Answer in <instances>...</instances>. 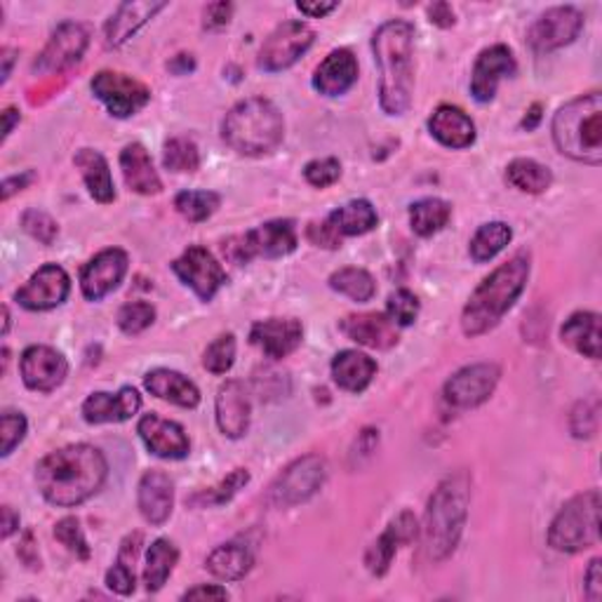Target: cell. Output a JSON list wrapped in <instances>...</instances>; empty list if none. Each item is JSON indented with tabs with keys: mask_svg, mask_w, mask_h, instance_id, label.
<instances>
[{
	"mask_svg": "<svg viewBox=\"0 0 602 602\" xmlns=\"http://www.w3.org/2000/svg\"><path fill=\"white\" fill-rule=\"evenodd\" d=\"M229 591L221 586H195L184 593V600H227Z\"/></svg>",
	"mask_w": 602,
	"mask_h": 602,
	"instance_id": "680465c9",
	"label": "cell"
},
{
	"mask_svg": "<svg viewBox=\"0 0 602 602\" xmlns=\"http://www.w3.org/2000/svg\"><path fill=\"white\" fill-rule=\"evenodd\" d=\"M92 92L116 118H130L137 111H142L149 100L151 90L142 80L118 72H100L92 78Z\"/></svg>",
	"mask_w": 602,
	"mask_h": 602,
	"instance_id": "8fae6325",
	"label": "cell"
},
{
	"mask_svg": "<svg viewBox=\"0 0 602 602\" xmlns=\"http://www.w3.org/2000/svg\"><path fill=\"white\" fill-rule=\"evenodd\" d=\"M342 332L348 340L368 348H394L398 344V328L384 313H360L342 320Z\"/></svg>",
	"mask_w": 602,
	"mask_h": 602,
	"instance_id": "4316f807",
	"label": "cell"
},
{
	"mask_svg": "<svg viewBox=\"0 0 602 602\" xmlns=\"http://www.w3.org/2000/svg\"><path fill=\"white\" fill-rule=\"evenodd\" d=\"M417 517L410 511H402L398 517L388 523V527L384 529V535L376 539L368 553H366V565L368 569L374 574V577H384L390 567V560H394L396 551L400 549L402 543H410L417 539Z\"/></svg>",
	"mask_w": 602,
	"mask_h": 602,
	"instance_id": "ffe728a7",
	"label": "cell"
},
{
	"mask_svg": "<svg viewBox=\"0 0 602 602\" xmlns=\"http://www.w3.org/2000/svg\"><path fill=\"white\" fill-rule=\"evenodd\" d=\"M139 408H142V398L132 386H125L116 396L92 394L82 405V417L88 424H118L132 419Z\"/></svg>",
	"mask_w": 602,
	"mask_h": 602,
	"instance_id": "cb8c5ba5",
	"label": "cell"
},
{
	"mask_svg": "<svg viewBox=\"0 0 602 602\" xmlns=\"http://www.w3.org/2000/svg\"><path fill=\"white\" fill-rule=\"evenodd\" d=\"M76 167L82 172V179H86V187L90 191L92 198L97 203H114L116 201V189H114V179H111V170L108 163L102 156L100 151L92 149H80L74 158Z\"/></svg>",
	"mask_w": 602,
	"mask_h": 602,
	"instance_id": "836d02e7",
	"label": "cell"
},
{
	"mask_svg": "<svg viewBox=\"0 0 602 602\" xmlns=\"http://www.w3.org/2000/svg\"><path fill=\"white\" fill-rule=\"evenodd\" d=\"M328 478V464L323 457L309 454L290 464L271 485L269 501L278 509H290L309 501Z\"/></svg>",
	"mask_w": 602,
	"mask_h": 602,
	"instance_id": "ba28073f",
	"label": "cell"
},
{
	"mask_svg": "<svg viewBox=\"0 0 602 602\" xmlns=\"http://www.w3.org/2000/svg\"><path fill=\"white\" fill-rule=\"evenodd\" d=\"M527 278V252H517L507 264H501L495 273H489L481 287L471 294L466 309L461 313V330H464L466 337H481V334L495 330L523 294Z\"/></svg>",
	"mask_w": 602,
	"mask_h": 602,
	"instance_id": "277c9868",
	"label": "cell"
},
{
	"mask_svg": "<svg viewBox=\"0 0 602 602\" xmlns=\"http://www.w3.org/2000/svg\"><path fill=\"white\" fill-rule=\"evenodd\" d=\"M221 137L241 156H266L283 142L285 120L273 102L249 97L238 102L223 118Z\"/></svg>",
	"mask_w": 602,
	"mask_h": 602,
	"instance_id": "5b68a950",
	"label": "cell"
},
{
	"mask_svg": "<svg viewBox=\"0 0 602 602\" xmlns=\"http://www.w3.org/2000/svg\"><path fill=\"white\" fill-rule=\"evenodd\" d=\"M238 245H229V255L235 261H249L252 257L278 259L297 249V229L292 219H276L266 221L261 227L247 231L243 238H238Z\"/></svg>",
	"mask_w": 602,
	"mask_h": 602,
	"instance_id": "9c48e42d",
	"label": "cell"
},
{
	"mask_svg": "<svg viewBox=\"0 0 602 602\" xmlns=\"http://www.w3.org/2000/svg\"><path fill=\"white\" fill-rule=\"evenodd\" d=\"M313 40L316 34L306 22H283L261 46L259 66L269 74L285 72L313 46Z\"/></svg>",
	"mask_w": 602,
	"mask_h": 602,
	"instance_id": "30bf717a",
	"label": "cell"
},
{
	"mask_svg": "<svg viewBox=\"0 0 602 602\" xmlns=\"http://www.w3.org/2000/svg\"><path fill=\"white\" fill-rule=\"evenodd\" d=\"M163 8L165 3H149V0H144V3H123L106 22V29H104L106 46L108 48L123 46L125 40L132 38Z\"/></svg>",
	"mask_w": 602,
	"mask_h": 602,
	"instance_id": "f546056e",
	"label": "cell"
},
{
	"mask_svg": "<svg viewBox=\"0 0 602 602\" xmlns=\"http://www.w3.org/2000/svg\"><path fill=\"white\" fill-rule=\"evenodd\" d=\"M501 370L495 362H478L459 370L450 382L445 384V402L452 405L454 410H471L483 405L489 396L495 394L499 384Z\"/></svg>",
	"mask_w": 602,
	"mask_h": 602,
	"instance_id": "7c38bea8",
	"label": "cell"
},
{
	"mask_svg": "<svg viewBox=\"0 0 602 602\" xmlns=\"http://www.w3.org/2000/svg\"><path fill=\"white\" fill-rule=\"evenodd\" d=\"M332 229L340 235H362L376 227V209L368 201H351L328 217Z\"/></svg>",
	"mask_w": 602,
	"mask_h": 602,
	"instance_id": "8d00e7d4",
	"label": "cell"
},
{
	"mask_svg": "<svg viewBox=\"0 0 602 602\" xmlns=\"http://www.w3.org/2000/svg\"><path fill=\"white\" fill-rule=\"evenodd\" d=\"M452 207L450 203H445L440 198H424L417 201L410 207V227L417 235L428 238L433 233H438L447 221H450Z\"/></svg>",
	"mask_w": 602,
	"mask_h": 602,
	"instance_id": "ab89813d",
	"label": "cell"
},
{
	"mask_svg": "<svg viewBox=\"0 0 602 602\" xmlns=\"http://www.w3.org/2000/svg\"><path fill=\"white\" fill-rule=\"evenodd\" d=\"M255 565V555H252L249 546L243 541H229L221 543L207 555L205 567L209 574H215L221 581H238Z\"/></svg>",
	"mask_w": 602,
	"mask_h": 602,
	"instance_id": "1f68e13d",
	"label": "cell"
},
{
	"mask_svg": "<svg viewBox=\"0 0 602 602\" xmlns=\"http://www.w3.org/2000/svg\"><path fill=\"white\" fill-rule=\"evenodd\" d=\"M539 120H541V106H539V104H535V106L529 108V118H525V120H523V128H527V130H535Z\"/></svg>",
	"mask_w": 602,
	"mask_h": 602,
	"instance_id": "003e7915",
	"label": "cell"
},
{
	"mask_svg": "<svg viewBox=\"0 0 602 602\" xmlns=\"http://www.w3.org/2000/svg\"><path fill=\"white\" fill-rule=\"evenodd\" d=\"M90 43V34L78 22H64L57 26V31L52 34L46 50L38 54L34 64V72L38 74H54L64 72V68L74 66L82 60Z\"/></svg>",
	"mask_w": 602,
	"mask_h": 602,
	"instance_id": "5bb4252c",
	"label": "cell"
},
{
	"mask_svg": "<svg viewBox=\"0 0 602 602\" xmlns=\"http://www.w3.org/2000/svg\"><path fill=\"white\" fill-rule=\"evenodd\" d=\"M515 74V57L507 46H492L481 52L478 62L473 66L471 94L478 102H492L497 86L503 76Z\"/></svg>",
	"mask_w": 602,
	"mask_h": 602,
	"instance_id": "d6986e66",
	"label": "cell"
},
{
	"mask_svg": "<svg viewBox=\"0 0 602 602\" xmlns=\"http://www.w3.org/2000/svg\"><path fill=\"white\" fill-rule=\"evenodd\" d=\"M163 163L172 172H195L201 167V153L191 139L175 137L165 144Z\"/></svg>",
	"mask_w": 602,
	"mask_h": 602,
	"instance_id": "f6af8a7d",
	"label": "cell"
},
{
	"mask_svg": "<svg viewBox=\"0 0 602 602\" xmlns=\"http://www.w3.org/2000/svg\"><path fill=\"white\" fill-rule=\"evenodd\" d=\"M3 118H5V128H3V142H5V139L12 135V130H15V125L20 123L22 116H20L17 108H5Z\"/></svg>",
	"mask_w": 602,
	"mask_h": 602,
	"instance_id": "e7e4bbea",
	"label": "cell"
},
{
	"mask_svg": "<svg viewBox=\"0 0 602 602\" xmlns=\"http://www.w3.org/2000/svg\"><path fill=\"white\" fill-rule=\"evenodd\" d=\"M72 280L57 264H46L31 276L29 283L17 290L15 299L29 311H50L66 302Z\"/></svg>",
	"mask_w": 602,
	"mask_h": 602,
	"instance_id": "2e32d148",
	"label": "cell"
},
{
	"mask_svg": "<svg viewBox=\"0 0 602 602\" xmlns=\"http://www.w3.org/2000/svg\"><path fill=\"white\" fill-rule=\"evenodd\" d=\"M233 15L231 3H213L205 8V29H219V26H227Z\"/></svg>",
	"mask_w": 602,
	"mask_h": 602,
	"instance_id": "9f6ffc18",
	"label": "cell"
},
{
	"mask_svg": "<svg viewBox=\"0 0 602 602\" xmlns=\"http://www.w3.org/2000/svg\"><path fill=\"white\" fill-rule=\"evenodd\" d=\"M376 374V362L360 354V351H342L337 358L332 360V376L340 388L351 390V394H360L366 390Z\"/></svg>",
	"mask_w": 602,
	"mask_h": 602,
	"instance_id": "d6a6232c",
	"label": "cell"
},
{
	"mask_svg": "<svg viewBox=\"0 0 602 602\" xmlns=\"http://www.w3.org/2000/svg\"><path fill=\"white\" fill-rule=\"evenodd\" d=\"M584 29V17L574 8H551L531 24L527 34L529 46L535 52H553L577 40Z\"/></svg>",
	"mask_w": 602,
	"mask_h": 602,
	"instance_id": "9a60e30c",
	"label": "cell"
},
{
	"mask_svg": "<svg viewBox=\"0 0 602 602\" xmlns=\"http://www.w3.org/2000/svg\"><path fill=\"white\" fill-rule=\"evenodd\" d=\"M330 287L334 292L346 294L348 299H354L358 304L370 302L376 294L374 278L366 269H354V266H348V269H342L337 273H332L330 276Z\"/></svg>",
	"mask_w": 602,
	"mask_h": 602,
	"instance_id": "b9f144b4",
	"label": "cell"
},
{
	"mask_svg": "<svg viewBox=\"0 0 602 602\" xmlns=\"http://www.w3.org/2000/svg\"><path fill=\"white\" fill-rule=\"evenodd\" d=\"M125 273H128V255L118 247L104 249L90 259L80 273L82 294L90 302H102L123 283Z\"/></svg>",
	"mask_w": 602,
	"mask_h": 602,
	"instance_id": "e0dca14e",
	"label": "cell"
},
{
	"mask_svg": "<svg viewBox=\"0 0 602 602\" xmlns=\"http://www.w3.org/2000/svg\"><path fill=\"white\" fill-rule=\"evenodd\" d=\"M249 483V473L245 469H235L233 473H229L227 478H223L219 485L203 489V492L193 495L189 499L191 507H198V509H207V507H221V503L231 501L241 489Z\"/></svg>",
	"mask_w": 602,
	"mask_h": 602,
	"instance_id": "7bdbcfd3",
	"label": "cell"
},
{
	"mask_svg": "<svg viewBox=\"0 0 602 602\" xmlns=\"http://www.w3.org/2000/svg\"><path fill=\"white\" fill-rule=\"evenodd\" d=\"M120 170L125 177V184L130 191L142 195H156L163 189V181L153 167L149 151L142 144H128L120 153Z\"/></svg>",
	"mask_w": 602,
	"mask_h": 602,
	"instance_id": "f1b7e54d",
	"label": "cell"
},
{
	"mask_svg": "<svg viewBox=\"0 0 602 602\" xmlns=\"http://www.w3.org/2000/svg\"><path fill=\"white\" fill-rule=\"evenodd\" d=\"M309 241L318 247L337 249L342 245V235L332 229V223L325 219L323 223H311L309 227Z\"/></svg>",
	"mask_w": 602,
	"mask_h": 602,
	"instance_id": "11a10c76",
	"label": "cell"
},
{
	"mask_svg": "<svg viewBox=\"0 0 602 602\" xmlns=\"http://www.w3.org/2000/svg\"><path fill=\"white\" fill-rule=\"evenodd\" d=\"M431 135L447 149H469L475 142V125L457 106H438L428 120Z\"/></svg>",
	"mask_w": 602,
	"mask_h": 602,
	"instance_id": "83f0119b",
	"label": "cell"
},
{
	"mask_svg": "<svg viewBox=\"0 0 602 602\" xmlns=\"http://www.w3.org/2000/svg\"><path fill=\"white\" fill-rule=\"evenodd\" d=\"M22 380L31 390L50 394L64 384L68 374L66 358L50 346H29L22 354Z\"/></svg>",
	"mask_w": 602,
	"mask_h": 602,
	"instance_id": "ac0fdd59",
	"label": "cell"
},
{
	"mask_svg": "<svg viewBox=\"0 0 602 602\" xmlns=\"http://www.w3.org/2000/svg\"><path fill=\"white\" fill-rule=\"evenodd\" d=\"M553 142L563 156L586 163H602V94L588 92L558 108L553 116Z\"/></svg>",
	"mask_w": 602,
	"mask_h": 602,
	"instance_id": "8992f818",
	"label": "cell"
},
{
	"mask_svg": "<svg viewBox=\"0 0 602 602\" xmlns=\"http://www.w3.org/2000/svg\"><path fill=\"white\" fill-rule=\"evenodd\" d=\"M34 179V175L31 172H26V175H17V177H8L5 181H3V201H10L12 198V193H17V191H22L26 184H29V181Z\"/></svg>",
	"mask_w": 602,
	"mask_h": 602,
	"instance_id": "94428289",
	"label": "cell"
},
{
	"mask_svg": "<svg viewBox=\"0 0 602 602\" xmlns=\"http://www.w3.org/2000/svg\"><path fill=\"white\" fill-rule=\"evenodd\" d=\"M304 337V328L294 318H269L261 320L249 332V340L269 358H285L297 351Z\"/></svg>",
	"mask_w": 602,
	"mask_h": 602,
	"instance_id": "7402d4cb",
	"label": "cell"
},
{
	"mask_svg": "<svg viewBox=\"0 0 602 602\" xmlns=\"http://www.w3.org/2000/svg\"><path fill=\"white\" fill-rule=\"evenodd\" d=\"M137 431L151 450V454L161 459H184L191 450L184 428L175 422H167V419H161L158 414L142 417Z\"/></svg>",
	"mask_w": 602,
	"mask_h": 602,
	"instance_id": "44dd1931",
	"label": "cell"
},
{
	"mask_svg": "<svg viewBox=\"0 0 602 602\" xmlns=\"http://www.w3.org/2000/svg\"><path fill=\"white\" fill-rule=\"evenodd\" d=\"M0 513H3V539H10L20 527V515L12 511V507H3Z\"/></svg>",
	"mask_w": 602,
	"mask_h": 602,
	"instance_id": "be15d7a7",
	"label": "cell"
},
{
	"mask_svg": "<svg viewBox=\"0 0 602 602\" xmlns=\"http://www.w3.org/2000/svg\"><path fill=\"white\" fill-rule=\"evenodd\" d=\"M235 360V337L233 334H221L213 344L207 346L203 356V366L213 374H227L233 368Z\"/></svg>",
	"mask_w": 602,
	"mask_h": 602,
	"instance_id": "7dc6e473",
	"label": "cell"
},
{
	"mask_svg": "<svg viewBox=\"0 0 602 602\" xmlns=\"http://www.w3.org/2000/svg\"><path fill=\"white\" fill-rule=\"evenodd\" d=\"M144 386L151 396L167 400L179 408H195L201 402V390L184 374L175 370H153L146 374Z\"/></svg>",
	"mask_w": 602,
	"mask_h": 602,
	"instance_id": "4dcf8cb0",
	"label": "cell"
},
{
	"mask_svg": "<svg viewBox=\"0 0 602 602\" xmlns=\"http://www.w3.org/2000/svg\"><path fill=\"white\" fill-rule=\"evenodd\" d=\"M513 231L509 223L503 221H492V223H483V227L475 231L473 241H471V257L473 261H489L495 259L499 252L511 243Z\"/></svg>",
	"mask_w": 602,
	"mask_h": 602,
	"instance_id": "60d3db41",
	"label": "cell"
},
{
	"mask_svg": "<svg viewBox=\"0 0 602 602\" xmlns=\"http://www.w3.org/2000/svg\"><path fill=\"white\" fill-rule=\"evenodd\" d=\"M372 48L380 66V104L384 114H408L414 92V26L402 20L382 24L372 38Z\"/></svg>",
	"mask_w": 602,
	"mask_h": 602,
	"instance_id": "7a4b0ae2",
	"label": "cell"
},
{
	"mask_svg": "<svg viewBox=\"0 0 602 602\" xmlns=\"http://www.w3.org/2000/svg\"><path fill=\"white\" fill-rule=\"evenodd\" d=\"M428 17H431L433 24L440 26V29H447V26L454 24V12H452V8L447 5V3L431 5L428 8Z\"/></svg>",
	"mask_w": 602,
	"mask_h": 602,
	"instance_id": "91938a15",
	"label": "cell"
},
{
	"mask_svg": "<svg viewBox=\"0 0 602 602\" xmlns=\"http://www.w3.org/2000/svg\"><path fill=\"white\" fill-rule=\"evenodd\" d=\"M0 54H3V57H0V60H3V78H0V82H8L10 72H12V64H15V54H17V52L12 50V48H3V52H0Z\"/></svg>",
	"mask_w": 602,
	"mask_h": 602,
	"instance_id": "03108f58",
	"label": "cell"
},
{
	"mask_svg": "<svg viewBox=\"0 0 602 602\" xmlns=\"http://www.w3.org/2000/svg\"><path fill=\"white\" fill-rule=\"evenodd\" d=\"M26 417L22 412H3V417H0V436H3V447H0V454L3 457H10L12 452H15V447L24 440L26 436Z\"/></svg>",
	"mask_w": 602,
	"mask_h": 602,
	"instance_id": "816d5d0a",
	"label": "cell"
},
{
	"mask_svg": "<svg viewBox=\"0 0 602 602\" xmlns=\"http://www.w3.org/2000/svg\"><path fill=\"white\" fill-rule=\"evenodd\" d=\"M137 501L146 523L163 525L167 517L172 515V507H175V485L170 481V475L163 471L144 473L142 483H139Z\"/></svg>",
	"mask_w": 602,
	"mask_h": 602,
	"instance_id": "d4e9b609",
	"label": "cell"
},
{
	"mask_svg": "<svg viewBox=\"0 0 602 602\" xmlns=\"http://www.w3.org/2000/svg\"><path fill=\"white\" fill-rule=\"evenodd\" d=\"M54 537H57V541H62L76 558L80 560L90 558V546L76 517H62V521L54 525Z\"/></svg>",
	"mask_w": 602,
	"mask_h": 602,
	"instance_id": "681fc988",
	"label": "cell"
},
{
	"mask_svg": "<svg viewBox=\"0 0 602 602\" xmlns=\"http://www.w3.org/2000/svg\"><path fill=\"white\" fill-rule=\"evenodd\" d=\"M471 503V475L466 471L450 473L433 489L424 515V551L433 563H443L457 551L464 531Z\"/></svg>",
	"mask_w": 602,
	"mask_h": 602,
	"instance_id": "3957f363",
	"label": "cell"
},
{
	"mask_svg": "<svg viewBox=\"0 0 602 602\" xmlns=\"http://www.w3.org/2000/svg\"><path fill=\"white\" fill-rule=\"evenodd\" d=\"M22 227L43 245H52V241L60 233L57 223H54L46 213H38V209H29V213L22 217Z\"/></svg>",
	"mask_w": 602,
	"mask_h": 602,
	"instance_id": "db71d44e",
	"label": "cell"
},
{
	"mask_svg": "<svg viewBox=\"0 0 602 602\" xmlns=\"http://www.w3.org/2000/svg\"><path fill=\"white\" fill-rule=\"evenodd\" d=\"M586 595L588 600L598 602L602 598V560H591V565L586 569Z\"/></svg>",
	"mask_w": 602,
	"mask_h": 602,
	"instance_id": "6f0895ef",
	"label": "cell"
},
{
	"mask_svg": "<svg viewBox=\"0 0 602 602\" xmlns=\"http://www.w3.org/2000/svg\"><path fill=\"white\" fill-rule=\"evenodd\" d=\"M358 80V62L351 50H334L325 62L316 68L313 88L323 97L346 94Z\"/></svg>",
	"mask_w": 602,
	"mask_h": 602,
	"instance_id": "484cf974",
	"label": "cell"
},
{
	"mask_svg": "<svg viewBox=\"0 0 602 602\" xmlns=\"http://www.w3.org/2000/svg\"><path fill=\"white\" fill-rule=\"evenodd\" d=\"M172 271L177 278L191 287L203 302H209L219 292V287L227 283V271L221 269V264L215 259L209 249L193 245L184 255L175 259Z\"/></svg>",
	"mask_w": 602,
	"mask_h": 602,
	"instance_id": "4fadbf2b",
	"label": "cell"
},
{
	"mask_svg": "<svg viewBox=\"0 0 602 602\" xmlns=\"http://www.w3.org/2000/svg\"><path fill=\"white\" fill-rule=\"evenodd\" d=\"M600 507L598 489L572 497L553 517L549 543L560 553H579L600 541Z\"/></svg>",
	"mask_w": 602,
	"mask_h": 602,
	"instance_id": "52a82bcc",
	"label": "cell"
},
{
	"mask_svg": "<svg viewBox=\"0 0 602 602\" xmlns=\"http://www.w3.org/2000/svg\"><path fill=\"white\" fill-rule=\"evenodd\" d=\"M156 320V309L149 302H132L125 304L118 311V328L125 334H139L153 325Z\"/></svg>",
	"mask_w": 602,
	"mask_h": 602,
	"instance_id": "c3c4849f",
	"label": "cell"
},
{
	"mask_svg": "<svg viewBox=\"0 0 602 602\" xmlns=\"http://www.w3.org/2000/svg\"><path fill=\"white\" fill-rule=\"evenodd\" d=\"M304 177L316 189H328L342 177V165L337 158H318L304 167Z\"/></svg>",
	"mask_w": 602,
	"mask_h": 602,
	"instance_id": "f5cc1de1",
	"label": "cell"
},
{
	"mask_svg": "<svg viewBox=\"0 0 602 602\" xmlns=\"http://www.w3.org/2000/svg\"><path fill=\"white\" fill-rule=\"evenodd\" d=\"M139 543H142L139 531L125 539L116 565L106 574V586L118 595H130L135 591V560L139 553Z\"/></svg>",
	"mask_w": 602,
	"mask_h": 602,
	"instance_id": "74e56055",
	"label": "cell"
},
{
	"mask_svg": "<svg viewBox=\"0 0 602 602\" xmlns=\"http://www.w3.org/2000/svg\"><path fill=\"white\" fill-rule=\"evenodd\" d=\"M297 8H299V12H304L306 17H325V15H330L332 10H337L340 5L337 3H297Z\"/></svg>",
	"mask_w": 602,
	"mask_h": 602,
	"instance_id": "6125c7cd",
	"label": "cell"
},
{
	"mask_svg": "<svg viewBox=\"0 0 602 602\" xmlns=\"http://www.w3.org/2000/svg\"><path fill=\"white\" fill-rule=\"evenodd\" d=\"M419 316V299L410 290H398L388 297V318L396 325L408 328L412 325Z\"/></svg>",
	"mask_w": 602,
	"mask_h": 602,
	"instance_id": "f907efd6",
	"label": "cell"
},
{
	"mask_svg": "<svg viewBox=\"0 0 602 602\" xmlns=\"http://www.w3.org/2000/svg\"><path fill=\"white\" fill-rule=\"evenodd\" d=\"M598 424H600L598 396H591L574 405V410L569 414V428L574 433V438H593L598 433Z\"/></svg>",
	"mask_w": 602,
	"mask_h": 602,
	"instance_id": "bcb514c9",
	"label": "cell"
},
{
	"mask_svg": "<svg viewBox=\"0 0 602 602\" xmlns=\"http://www.w3.org/2000/svg\"><path fill=\"white\" fill-rule=\"evenodd\" d=\"M509 184L523 193H543L553 184V175L546 165L531 158H515L507 167Z\"/></svg>",
	"mask_w": 602,
	"mask_h": 602,
	"instance_id": "f35d334b",
	"label": "cell"
},
{
	"mask_svg": "<svg viewBox=\"0 0 602 602\" xmlns=\"http://www.w3.org/2000/svg\"><path fill=\"white\" fill-rule=\"evenodd\" d=\"M252 405L243 382H227L217 394V424L223 436L243 438L249 428Z\"/></svg>",
	"mask_w": 602,
	"mask_h": 602,
	"instance_id": "603a6c76",
	"label": "cell"
},
{
	"mask_svg": "<svg viewBox=\"0 0 602 602\" xmlns=\"http://www.w3.org/2000/svg\"><path fill=\"white\" fill-rule=\"evenodd\" d=\"M106 459L92 445H68L50 452L36 469V483L54 507L72 509L100 492L106 481Z\"/></svg>",
	"mask_w": 602,
	"mask_h": 602,
	"instance_id": "6da1fadb",
	"label": "cell"
},
{
	"mask_svg": "<svg viewBox=\"0 0 602 602\" xmlns=\"http://www.w3.org/2000/svg\"><path fill=\"white\" fill-rule=\"evenodd\" d=\"M179 560L177 546L170 539H156L151 543L144 567V584L149 593H156L170 579V574Z\"/></svg>",
	"mask_w": 602,
	"mask_h": 602,
	"instance_id": "d590c367",
	"label": "cell"
},
{
	"mask_svg": "<svg viewBox=\"0 0 602 602\" xmlns=\"http://www.w3.org/2000/svg\"><path fill=\"white\" fill-rule=\"evenodd\" d=\"M221 198L215 191H181L175 198L177 213L189 221H205L217 213Z\"/></svg>",
	"mask_w": 602,
	"mask_h": 602,
	"instance_id": "ee69618b",
	"label": "cell"
},
{
	"mask_svg": "<svg viewBox=\"0 0 602 602\" xmlns=\"http://www.w3.org/2000/svg\"><path fill=\"white\" fill-rule=\"evenodd\" d=\"M560 337H563V342L572 346L577 354L598 360L600 358V316L591 311L574 313L563 325Z\"/></svg>",
	"mask_w": 602,
	"mask_h": 602,
	"instance_id": "e575fe53",
	"label": "cell"
}]
</instances>
